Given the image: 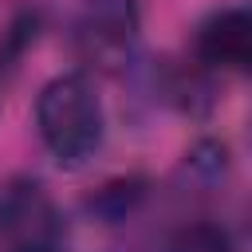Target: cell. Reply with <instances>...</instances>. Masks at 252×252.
Listing matches in <instances>:
<instances>
[{"label": "cell", "mask_w": 252, "mask_h": 252, "mask_svg": "<svg viewBox=\"0 0 252 252\" xmlns=\"http://www.w3.org/2000/svg\"><path fill=\"white\" fill-rule=\"evenodd\" d=\"M142 32L138 0H79V51L91 63L118 67Z\"/></svg>", "instance_id": "3957f363"}, {"label": "cell", "mask_w": 252, "mask_h": 252, "mask_svg": "<svg viewBox=\"0 0 252 252\" xmlns=\"http://www.w3.org/2000/svg\"><path fill=\"white\" fill-rule=\"evenodd\" d=\"M142 197H146V177H114L87 201V209L98 213L106 224H114V220H126L142 205Z\"/></svg>", "instance_id": "5b68a950"}, {"label": "cell", "mask_w": 252, "mask_h": 252, "mask_svg": "<svg viewBox=\"0 0 252 252\" xmlns=\"http://www.w3.org/2000/svg\"><path fill=\"white\" fill-rule=\"evenodd\" d=\"M244 228H248V240H252V205H248V224Z\"/></svg>", "instance_id": "52a82bcc"}, {"label": "cell", "mask_w": 252, "mask_h": 252, "mask_svg": "<svg viewBox=\"0 0 252 252\" xmlns=\"http://www.w3.org/2000/svg\"><path fill=\"white\" fill-rule=\"evenodd\" d=\"M35 130L43 150L63 169H83L102 150L106 134V114L94 83L83 71L47 79L35 94Z\"/></svg>", "instance_id": "6da1fadb"}, {"label": "cell", "mask_w": 252, "mask_h": 252, "mask_svg": "<svg viewBox=\"0 0 252 252\" xmlns=\"http://www.w3.org/2000/svg\"><path fill=\"white\" fill-rule=\"evenodd\" d=\"M165 252H232V240H228V232L220 224L193 220V224H181L165 240Z\"/></svg>", "instance_id": "8992f818"}, {"label": "cell", "mask_w": 252, "mask_h": 252, "mask_svg": "<svg viewBox=\"0 0 252 252\" xmlns=\"http://www.w3.org/2000/svg\"><path fill=\"white\" fill-rule=\"evenodd\" d=\"M63 217L39 177L0 181V244L4 252H55Z\"/></svg>", "instance_id": "7a4b0ae2"}, {"label": "cell", "mask_w": 252, "mask_h": 252, "mask_svg": "<svg viewBox=\"0 0 252 252\" xmlns=\"http://www.w3.org/2000/svg\"><path fill=\"white\" fill-rule=\"evenodd\" d=\"M193 59L213 75H252V8H217L193 32Z\"/></svg>", "instance_id": "277c9868"}]
</instances>
